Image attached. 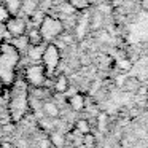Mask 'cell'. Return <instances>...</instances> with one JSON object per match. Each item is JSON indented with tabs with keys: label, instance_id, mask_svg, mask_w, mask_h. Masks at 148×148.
Here are the masks:
<instances>
[{
	"label": "cell",
	"instance_id": "cell-15",
	"mask_svg": "<svg viewBox=\"0 0 148 148\" xmlns=\"http://www.w3.org/2000/svg\"><path fill=\"white\" fill-rule=\"evenodd\" d=\"M83 102L84 100H83V96H81V94H75V96H72L70 99H69V105H70L75 112L83 108Z\"/></svg>",
	"mask_w": 148,
	"mask_h": 148
},
{
	"label": "cell",
	"instance_id": "cell-2",
	"mask_svg": "<svg viewBox=\"0 0 148 148\" xmlns=\"http://www.w3.org/2000/svg\"><path fill=\"white\" fill-rule=\"evenodd\" d=\"M18 61H19V53L10 43H0V80L5 84H10L13 81V72Z\"/></svg>",
	"mask_w": 148,
	"mask_h": 148
},
{
	"label": "cell",
	"instance_id": "cell-6",
	"mask_svg": "<svg viewBox=\"0 0 148 148\" xmlns=\"http://www.w3.org/2000/svg\"><path fill=\"white\" fill-rule=\"evenodd\" d=\"M5 29L10 34L11 38L14 37H21L27 32V23L21 16H10L5 21Z\"/></svg>",
	"mask_w": 148,
	"mask_h": 148
},
{
	"label": "cell",
	"instance_id": "cell-14",
	"mask_svg": "<svg viewBox=\"0 0 148 148\" xmlns=\"http://www.w3.org/2000/svg\"><path fill=\"white\" fill-rule=\"evenodd\" d=\"M21 3H23V0H7L5 8L8 10V13L11 16H16V13L21 10Z\"/></svg>",
	"mask_w": 148,
	"mask_h": 148
},
{
	"label": "cell",
	"instance_id": "cell-7",
	"mask_svg": "<svg viewBox=\"0 0 148 148\" xmlns=\"http://www.w3.org/2000/svg\"><path fill=\"white\" fill-rule=\"evenodd\" d=\"M10 45L13 46L18 53H27V49H29V40H27L26 34H24V35H21V37H14V38H11Z\"/></svg>",
	"mask_w": 148,
	"mask_h": 148
},
{
	"label": "cell",
	"instance_id": "cell-18",
	"mask_svg": "<svg viewBox=\"0 0 148 148\" xmlns=\"http://www.w3.org/2000/svg\"><path fill=\"white\" fill-rule=\"evenodd\" d=\"M84 145H86L88 148H91L94 145V135H91V134H88L86 132V135H84Z\"/></svg>",
	"mask_w": 148,
	"mask_h": 148
},
{
	"label": "cell",
	"instance_id": "cell-10",
	"mask_svg": "<svg viewBox=\"0 0 148 148\" xmlns=\"http://www.w3.org/2000/svg\"><path fill=\"white\" fill-rule=\"evenodd\" d=\"M26 37L29 40V45H42V43H45L42 38V34H40L38 27H34V26L29 27V32L26 34Z\"/></svg>",
	"mask_w": 148,
	"mask_h": 148
},
{
	"label": "cell",
	"instance_id": "cell-4",
	"mask_svg": "<svg viewBox=\"0 0 148 148\" xmlns=\"http://www.w3.org/2000/svg\"><path fill=\"white\" fill-rule=\"evenodd\" d=\"M59 61H61V51L56 43H46L42 54V65L45 67L46 77H51L54 70L58 69Z\"/></svg>",
	"mask_w": 148,
	"mask_h": 148
},
{
	"label": "cell",
	"instance_id": "cell-1",
	"mask_svg": "<svg viewBox=\"0 0 148 148\" xmlns=\"http://www.w3.org/2000/svg\"><path fill=\"white\" fill-rule=\"evenodd\" d=\"M123 148H148V110L127 127Z\"/></svg>",
	"mask_w": 148,
	"mask_h": 148
},
{
	"label": "cell",
	"instance_id": "cell-3",
	"mask_svg": "<svg viewBox=\"0 0 148 148\" xmlns=\"http://www.w3.org/2000/svg\"><path fill=\"white\" fill-rule=\"evenodd\" d=\"M38 30L42 34L43 42L53 43L54 38H59V37L64 34V24L61 23V19L58 18H53L49 14H45V18L42 19V23L38 24Z\"/></svg>",
	"mask_w": 148,
	"mask_h": 148
},
{
	"label": "cell",
	"instance_id": "cell-16",
	"mask_svg": "<svg viewBox=\"0 0 148 148\" xmlns=\"http://www.w3.org/2000/svg\"><path fill=\"white\" fill-rule=\"evenodd\" d=\"M49 119H51V118H48V116H46V118H43V119H38V127L42 129V131H48L49 132L53 127H54V124H53Z\"/></svg>",
	"mask_w": 148,
	"mask_h": 148
},
{
	"label": "cell",
	"instance_id": "cell-21",
	"mask_svg": "<svg viewBox=\"0 0 148 148\" xmlns=\"http://www.w3.org/2000/svg\"><path fill=\"white\" fill-rule=\"evenodd\" d=\"M0 148H14V147L10 143V142H3V143L0 145Z\"/></svg>",
	"mask_w": 148,
	"mask_h": 148
},
{
	"label": "cell",
	"instance_id": "cell-8",
	"mask_svg": "<svg viewBox=\"0 0 148 148\" xmlns=\"http://www.w3.org/2000/svg\"><path fill=\"white\" fill-rule=\"evenodd\" d=\"M42 110L45 113V116H48V118H58L59 116V107L54 102H51V100L42 102Z\"/></svg>",
	"mask_w": 148,
	"mask_h": 148
},
{
	"label": "cell",
	"instance_id": "cell-20",
	"mask_svg": "<svg viewBox=\"0 0 148 148\" xmlns=\"http://www.w3.org/2000/svg\"><path fill=\"white\" fill-rule=\"evenodd\" d=\"M51 147V143H49L48 138H45V140H40L38 142V148H49Z\"/></svg>",
	"mask_w": 148,
	"mask_h": 148
},
{
	"label": "cell",
	"instance_id": "cell-22",
	"mask_svg": "<svg viewBox=\"0 0 148 148\" xmlns=\"http://www.w3.org/2000/svg\"><path fill=\"white\" fill-rule=\"evenodd\" d=\"M3 88H5V84H3V81L0 80V96L3 94Z\"/></svg>",
	"mask_w": 148,
	"mask_h": 148
},
{
	"label": "cell",
	"instance_id": "cell-12",
	"mask_svg": "<svg viewBox=\"0 0 148 148\" xmlns=\"http://www.w3.org/2000/svg\"><path fill=\"white\" fill-rule=\"evenodd\" d=\"M48 140H49V143H51V147H56V148H62V147H64V143H65L64 135H62L61 132H54V131L49 132Z\"/></svg>",
	"mask_w": 148,
	"mask_h": 148
},
{
	"label": "cell",
	"instance_id": "cell-19",
	"mask_svg": "<svg viewBox=\"0 0 148 148\" xmlns=\"http://www.w3.org/2000/svg\"><path fill=\"white\" fill-rule=\"evenodd\" d=\"M77 131H80V132H88V123H86V121H78V123H77Z\"/></svg>",
	"mask_w": 148,
	"mask_h": 148
},
{
	"label": "cell",
	"instance_id": "cell-23",
	"mask_svg": "<svg viewBox=\"0 0 148 148\" xmlns=\"http://www.w3.org/2000/svg\"><path fill=\"white\" fill-rule=\"evenodd\" d=\"M0 2H2V0H0Z\"/></svg>",
	"mask_w": 148,
	"mask_h": 148
},
{
	"label": "cell",
	"instance_id": "cell-11",
	"mask_svg": "<svg viewBox=\"0 0 148 148\" xmlns=\"http://www.w3.org/2000/svg\"><path fill=\"white\" fill-rule=\"evenodd\" d=\"M45 43L42 45H29V49H27V56L34 61H40L42 59V54H43V49H45Z\"/></svg>",
	"mask_w": 148,
	"mask_h": 148
},
{
	"label": "cell",
	"instance_id": "cell-9",
	"mask_svg": "<svg viewBox=\"0 0 148 148\" xmlns=\"http://www.w3.org/2000/svg\"><path fill=\"white\" fill-rule=\"evenodd\" d=\"M38 0H23V3H21V10L26 16H32L34 13H35L37 10H38Z\"/></svg>",
	"mask_w": 148,
	"mask_h": 148
},
{
	"label": "cell",
	"instance_id": "cell-17",
	"mask_svg": "<svg viewBox=\"0 0 148 148\" xmlns=\"http://www.w3.org/2000/svg\"><path fill=\"white\" fill-rule=\"evenodd\" d=\"M11 14L8 13V10L5 8V5H0V24H5V21L10 18Z\"/></svg>",
	"mask_w": 148,
	"mask_h": 148
},
{
	"label": "cell",
	"instance_id": "cell-13",
	"mask_svg": "<svg viewBox=\"0 0 148 148\" xmlns=\"http://www.w3.org/2000/svg\"><path fill=\"white\" fill-rule=\"evenodd\" d=\"M67 89H69L67 77H65V75H59V77L56 78V81H54V91H56V92H59V94H64Z\"/></svg>",
	"mask_w": 148,
	"mask_h": 148
},
{
	"label": "cell",
	"instance_id": "cell-5",
	"mask_svg": "<svg viewBox=\"0 0 148 148\" xmlns=\"http://www.w3.org/2000/svg\"><path fill=\"white\" fill-rule=\"evenodd\" d=\"M24 78H26V83H29L32 88H42V86H45L48 77H46L45 67L42 64H34L26 69Z\"/></svg>",
	"mask_w": 148,
	"mask_h": 148
}]
</instances>
